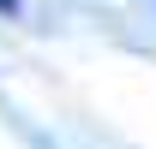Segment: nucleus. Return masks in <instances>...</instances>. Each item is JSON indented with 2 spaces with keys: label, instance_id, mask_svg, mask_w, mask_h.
I'll use <instances>...</instances> for the list:
<instances>
[{
  "label": "nucleus",
  "instance_id": "obj_1",
  "mask_svg": "<svg viewBox=\"0 0 156 149\" xmlns=\"http://www.w3.org/2000/svg\"><path fill=\"white\" fill-rule=\"evenodd\" d=\"M0 12H18V0H0Z\"/></svg>",
  "mask_w": 156,
  "mask_h": 149
}]
</instances>
